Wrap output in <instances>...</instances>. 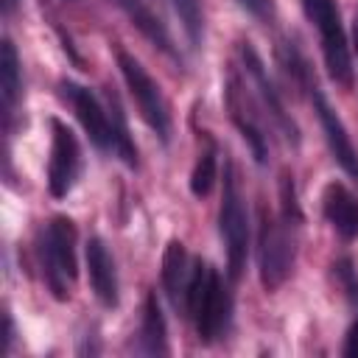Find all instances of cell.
I'll return each instance as SVG.
<instances>
[{
    "label": "cell",
    "mask_w": 358,
    "mask_h": 358,
    "mask_svg": "<svg viewBox=\"0 0 358 358\" xmlns=\"http://www.w3.org/2000/svg\"><path fill=\"white\" fill-rule=\"evenodd\" d=\"M302 11L319 31L322 56H324L330 78L341 87H352V59H350L347 34L341 25L338 3L336 0H302Z\"/></svg>",
    "instance_id": "7"
},
{
    "label": "cell",
    "mask_w": 358,
    "mask_h": 358,
    "mask_svg": "<svg viewBox=\"0 0 358 358\" xmlns=\"http://www.w3.org/2000/svg\"><path fill=\"white\" fill-rule=\"evenodd\" d=\"M76 224L67 215H53L39 238V263L50 294L64 302L70 299V288L76 280Z\"/></svg>",
    "instance_id": "5"
},
{
    "label": "cell",
    "mask_w": 358,
    "mask_h": 358,
    "mask_svg": "<svg viewBox=\"0 0 358 358\" xmlns=\"http://www.w3.org/2000/svg\"><path fill=\"white\" fill-rule=\"evenodd\" d=\"M215 179H218V151H215V143L207 137V148L199 154L193 173H190V193L199 199L210 196Z\"/></svg>",
    "instance_id": "18"
},
{
    "label": "cell",
    "mask_w": 358,
    "mask_h": 358,
    "mask_svg": "<svg viewBox=\"0 0 358 358\" xmlns=\"http://www.w3.org/2000/svg\"><path fill=\"white\" fill-rule=\"evenodd\" d=\"M11 338H14V324H11V316L6 313V336H3V352H8V347H11Z\"/></svg>",
    "instance_id": "23"
},
{
    "label": "cell",
    "mask_w": 358,
    "mask_h": 358,
    "mask_svg": "<svg viewBox=\"0 0 358 358\" xmlns=\"http://www.w3.org/2000/svg\"><path fill=\"white\" fill-rule=\"evenodd\" d=\"M218 232L227 249V274L229 280H238L246 268L249 257V215H246V201L241 196L238 173L235 165L227 159L224 165V193H221V207H218Z\"/></svg>",
    "instance_id": "6"
},
{
    "label": "cell",
    "mask_w": 358,
    "mask_h": 358,
    "mask_svg": "<svg viewBox=\"0 0 358 358\" xmlns=\"http://www.w3.org/2000/svg\"><path fill=\"white\" fill-rule=\"evenodd\" d=\"M81 173V145L67 123L50 117V159H48V190L53 199H64Z\"/></svg>",
    "instance_id": "9"
},
{
    "label": "cell",
    "mask_w": 358,
    "mask_h": 358,
    "mask_svg": "<svg viewBox=\"0 0 358 358\" xmlns=\"http://www.w3.org/2000/svg\"><path fill=\"white\" fill-rule=\"evenodd\" d=\"M137 352L143 355H168V327H165V316L159 310L157 294L145 296V308H143V322H140V333H137Z\"/></svg>",
    "instance_id": "17"
},
{
    "label": "cell",
    "mask_w": 358,
    "mask_h": 358,
    "mask_svg": "<svg viewBox=\"0 0 358 358\" xmlns=\"http://www.w3.org/2000/svg\"><path fill=\"white\" fill-rule=\"evenodd\" d=\"M171 3L190 48L199 50L204 45V0H171Z\"/></svg>",
    "instance_id": "19"
},
{
    "label": "cell",
    "mask_w": 358,
    "mask_h": 358,
    "mask_svg": "<svg viewBox=\"0 0 358 358\" xmlns=\"http://www.w3.org/2000/svg\"><path fill=\"white\" fill-rule=\"evenodd\" d=\"M333 274H336L341 291L355 302V299H358V271H355V263H352L350 257H338V260L333 263Z\"/></svg>",
    "instance_id": "20"
},
{
    "label": "cell",
    "mask_w": 358,
    "mask_h": 358,
    "mask_svg": "<svg viewBox=\"0 0 358 358\" xmlns=\"http://www.w3.org/2000/svg\"><path fill=\"white\" fill-rule=\"evenodd\" d=\"M59 90H62V98L73 106V112H76L78 123L84 126L90 143L98 151H115L123 165L137 168V148H134V143L129 137V129H126L120 103L115 101V112L109 117L106 106L98 101V95L90 87H81V84H76L70 78H62L59 81Z\"/></svg>",
    "instance_id": "1"
},
{
    "label": "cell",
    "mask_w": 358,
    "mask_h": 358,
    "mask_svg": "<svg viewBox=\"0 0 358 358\" xmlns=\"http://www.w3.org/2000/svg\"><path fill=\"white\" fill-rule=\"evenodd\" d=\"M117 67H120V76L140 109V117L148 123V129L159 137V143H171V112H168V103L162 98V90L159 84L148 76V70L126 50H117Z\"/></svg>",
    "instance_id": "8"
},
{
    "label": "cell",
    "mask_w": 358,
    "mask_h": 358,
    "mask_svg": "<svg viewBox=\"0 0 358 358\" xmlns=\"http://www.w3.org/2000/svg\"><path fill=\"white\" fill-rule=\"evenodd\" d=\"M322 213L341 241L358 238V199L341 182H327L322 190Z\"/></svg>",
    "instance_id": "14"
},
{
    "label": "cell",
    "mask_w": 358,
    "mask_h": 358,
    "mask_svg": "<svg viewBox=\"0 0 358 358\" xmlns=\"http://www.w3.org/2000/svg\"><path fill=\"white\" fill-rule=\"evenodd\" d=\"M347 358H358V316L352 319L350 330H347V338H344V350H341Z\"/></svg>",
    "instance_id": "22"
},
{
    "label": "cell",
    "mask_w": 358,
    "mask_h": 358,
    "mask_svg": "<svg viewBox=\"0 0 358 358\" xmlns=\"http://www.w3.org/2000/svg\"><path fill=\"white\" fill-rule=\"evenodd\" d=\"M241 62H243L246 76L252 78V84H255V90H257V98H260L266 115L274 120V126L280 129V134L285 137V143H288L291 148H296V145H299V126H296L294 117L285 112V103H282V98H280L274 81L268 78V73H266V67H263V59L257 56V50H255L249 42H241Z\"/></svg>",
    "instance_id": "10"
},
{
    "label": "cell",
    "mask_w": 358,
    "mask_h": 358,
    "mask_svg": "<svg viewBox=\"0 0 358 358\" xmlns=\"http://www.w3.org/2000/svg\"><path fill=\"white\" fill-rule=\"evenodd\" d=\"M296 221H288L285 215H271L268 210H260V232H257V271L266 291H277L296 260Z\"/></svg>",
    "instance_id": "4"
},
{
    "label": "cell",
    "mask_w": 358,
    "mask_h": 358,
    "mask_svg": "<svg viewBox=\"0 0 358 358\" xmlns=\"http://www.w3.org/2000/svg\"><path fill=\"white\" fill-rule=\"evenodd\" d=\"M14 3H17V0H3V11H6V14H11V8H14Z\"/></svg>",
    "instance_id": "25"
},
{
    "label": "cell",
    "mask_w": 358,
    "mask_h": 358,
    "mask_svg": "<svg viewBox=\"0 0 358 358\" xmlns=\"http://www.w3.org/2000/svg\"><path fill=\"white\" fill-rule=\"evenodd\" d=\"M115 3L126 11V17L131 20V25H137V31L151 45H157L162 53L179 59V53L173 48V39H171V34H168V28H165V22H162V17H159V11L154 8L151 0H115Z\"/></svg>",
    "instance_id": "15"
},
{
    "label": "cell",
    "mask_w": 358,
    "mask_h": 358,
    "mask_svg": "<svg viewBox=\"0 0 358 358\" xmlns=\"http://www.w3.org/2000/svg\"><path fill=\"white\" fill-rule=\"evenodd\" d=\"M252 17H257V20H268L271 17V11H274V6H271V0H238Z\"/></svg>",
    "instance_id": "21"
},
{
    "label": "cell",
    "mask_w": 358,
    "mask_h": 358,
    "mask_svg": "<svg viewBox=\"0 0 358 358\" xmlns=\"http://www.w3.org/2000/svg\"><path fill=\"white\" fill-rule=\"evenodd\" d=\"M352 39H355V53H358V8H355V17H352Z\"/></svg>",
    "instance_id": "24"
},
{
    "label": "cell",
    "mask_w": 358,
    "mask_h": 358,
    "mask_svg": "<svg viewBox=\"0 0 358 358\" xmlns=\"http://www.w3.org/2000/svg\"><path fill=\"white\" fill-rule=\"evenodd\" d=\"M84 257H87V274H90L92 294L98 296V302L103 308H117V302H120L117 268H115V260H112L106 243L101 238H90L84 246Z\"/></svg>",
    "instance_id": "12"
},
{
    "label": "cell",
    "mask_w": 358,
    "mask_h": 358,
    "mask_svg": "<svg viewBox=\"0 0 358 358\" xmlns=\"http://www.w3.org/2000/svg\"><path fill=\"white\" fill-rule=\"evenodd\" d=\"M224 98H227L229 117H232L235 129L241 131L243 143L249 145L255 162H257V165H266V159H268V143H266V134H263V129H260V123H257V117H255V112H252V106H249V101H246V92H243L238 76H229V78H227Z\"/></svg>",
    "instance_id": "11"
},
{
    "label": "cell",
    "mask_w": 358,
    "mask_h": 358,
    "mask_svg": "<svg viewBox=\"0 0 358 358\" xmlns=\"http://www.w3.org/2000/svg\"><path fill=\"white\" fill-rule=\"evenodd\" d=\"M22 92V73H20V56L11 39H3L0 48V95H3V123L11 129V117L17 112V101Z\"/></svg>",
    "instance_id": "16"
},
{
    "label": "cell",
    "mask_w": 358,
    "mask_h": 358,
    "mask_svg": "<svg viewBox=\"0 0 358 358\" xmlns=\"http://www.w3.org/2000/svg\"><path fill=\"white\" fill-rule=\"evenodd\" d=\"M232 313V296L224 285V277L218 268H213L207 260H193V280L187 294V316L196 322V333L201 344H213L224 336Z\"/></svg>",
    "instance_id": "3"
},
{
    "label": "cell",
    "mask_w": 358,
    "mask_h": 358,
    "mask_svg": "<svg viewBox=\"0 0 358 358\" xmlns=\"http://www.w3.org/2000/svg\"><path fill=\"white\" fill-rule=\"evenodd\" d=\"M193 280V260L187 257V249L182 241H171L162 255V288L176 310L187 316V294Z\"/></svg>",
    "instance_id": "13"
},
{
    "label": "cell",
    "mask_w": 358,
    "mask_h": 358,
    "mask_svg": "<svg viewBox=\"0 0 358 358\" xmlns=\"http://www.w3.org/2000/svg\"><path fill=\"white\" fill-rule=\"evenodd\" d=\"M277 56H280V64L285 67V73L294 78V84L308 92V98H310V103H313V112H316V117H319V123H322V131H324V140H327V145H330L333 159L341 165V171H344L350 179H358V151H355V145H352V140H350V134H347L341 117L336 115V109L330 106V101H327L324 92L319 90V84H316V78H313V73H310L305 56L294 48V42H280Z\"/></svg>",
    "instance_id": "2"
}]
</instances>
